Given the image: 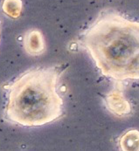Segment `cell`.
<instances>
[{
	"label": "cell",
	"mask_w": 139,
	"mask_h": 151,
	"mask_svg": "<svg viewBox=\"0 0 139 151\" xmlns=\"http://www.w3.org/2000/svg\"><path fill=\"white\" fill-rule=\"evenodd\" d=\"M81 43L102 75L139 80V22L103 12L83 32Z\"/></svg>",
	"instance_id": "6da1fadb"
},
{
	"label": "cell",
	"mask_w": 139,
	"mask_h": 151,
	"mask_svg": "<svg viewBox=\"0 0 139 151\" xmlns=\"http://www.w3.org/2000/svg\"><path fill=\"white\" fill-rule=\"evenodd\" d=\"M60 73L59 65L33 68L5 86L7 118L25 127L42 126L60 118L63 113V100L57 92Z\"/></svg>",
	"instance_id": "7a4b0ae2"
},
{
	"label": "cell",
	"mask_w": 139,
	"mask_h": 151,
	"mask_svg": "<svg viewBox=\"0 0 139 151\" xmlns=\"http://www.w3.org/2000/svg\"><path fill=\"white\" fill-rule=\"evenodd\" d=\"M105 102L111 113L117 116H124L130 113L131 107L121 89H114L105 97Z\"/></svg>",
	"instance_id": "3957f363"
},
{
	"label": "cell",
	"mask_w": 139,
	"mask_h": 151,
	"mask_svg": "<svg viewBox=\"0 0 139 151\" xmlns=\"http://www.w3.org/2000/svg\"><path fill=\"white\" fill-rule=\"evenodd\" d=\"M24 46L25 51L32 55H39L45 49L42 34L39 31H31L24 37Z\"/></svg>",
	"instance_id": "277c9868"
},
{
	"label": "cell",
	"mask_w": 139,
	"mask_h": 151,
	"mask_svg": "<svg viewBox=\"0 0 139 151\" xmlns=\"http://www.w3.org/2000/svg\"><path fill=\"white\" fill-rule=\"evenodd\" d=\"M122 151H139V131L129 130L124 133L119 142Z\"/></svg>",
	"instance_id": "5b68a950"
},
{
	"label": "cell",
	"mask_w": 139,
	"mask_h": 151,
	"mask_svg": "<svg viewBox=\"0 0 139 151\" xmlns=\"http://www.w3.org/2000/svg\"><path fill=\"white\" fill-rule=\"evenodd\" d=\"M3 11L9 17L18 18L22 11L21 0H4L3 3Z\"/></svg>",
	"instance_id": "8992f818"
}]
</instances>
